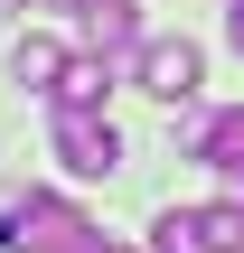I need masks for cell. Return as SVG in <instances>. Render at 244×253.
I'll return each instance as SVG.
<instances>
[{"instance_id":"cell-10","label":"cell","mask_w":244,"mask_h":253,"mask_svg":"<svg viewBox=\"0 0 244 253\" xmlns=\"http://www.w3.org/2000/svg\"><path fill=\"white\" fill-rule=\"evenodd\" d=\"M38 9H85V0H38Z\"/></svg>"},{"instance_id":"cell-4","label":"cell","mask_w":244,"mask_h":253,"mask_svg":"<svg viewBox=\"0 0 244 253\" xmlns=\"http://www.w3.org/2000/svg\"><path fill=\"white\" fill-rule=\"evenodd\" d=\"M179 141L226 178V188H244V103H216V113H188L179 122Z\"/></svg>"},{"instance_id":"cell-9","label":"cell","mask_w":244,"mask_h":253,"mask_svg":"<svg viewBox=\"0 0 244 253\" xmlns=\"http://www.w3.org/2000/svg\"><path fill=\"white\" fill-rule=\"evenodd\" d=\"M85 253H132V244H103V235H94V244H85Z\"/></svg>"},{"instance_id":"cell-2","label":"cell","mask_w":244,"mask_h":253,"mask_svg":"<svg viewBox=\"0 0 244 253\" xmlns=\"http://www.w3.org/2000/svg\"><path fill=\"white\" fill-rule=\"evenodd\" d=\"M47 150H56L66 178H113V169H122V131H113L103 113H56Z\"/></svg>"},{"instance_id":"cell-3","label":"cell","mask_w":244,"mask_h":253,"mask_svg":"<svg viewBox=\"0 0 244 253\" xmlns=\"http://www.w3.org/2000/svg\"><path fill=\"white\" fill-rule=\"evenodd\" d=\"M197 75H207V56H197L188 38H141V56H132V84L160 94V103H188Z\"/></svg>"},{"instance_id":"cell-1","label":"cell","mask_w":244,"mask_h":253,"mask_svg":"<svg viewBox=\"0 0 244 253\" xmlns=\"http://www.w3.org/2000/svg\"><path fill=\"white\" fill-rule=\"evenodd\" d=\"M94 225L66 207V197H0V253H85Z\"/></svg>"},{"instance_id":"cell-7","label":"cell","mask_w":244,"mask_h":253,"mask_svg":"<svg viewBox=\"0 0 244 253\" xmlns=\"http://www.w3.org/2000/svg\"><path fill=\"white\" fill-rule=\"evenodd\" d=\"M9 75H19V84H38V94H47V84H56V75H66V47H56V38H19V47H9Z\"/></svg>"},{"instance_id":"cell-6","label":"cell","mask_w":244,"mask_h":253,"mask_svg":"<svg viewBox=\"0 0 244 253\" xmlns=\"http://www.w3.org/2000/svg\"><path fill=\"white\" fill-rule=\"evenodd\" d=\"M85 38H94V56H113V66L132 75V56H141V19H132V0H85Z\"/></svg>"},{"instance_id":"cell-5","label":"cell","mask_w":244,"mask_h":253,"mask_svg":"<svg viewBox=\"0 0 244 253\" xmlns=\"http://www.w3.org/2000/svg\"><path fill=\"white\" fill-rule=\"evenodd\" d=\"M113 75H122V66L85 47V56H66V75L47 84V103H56V113H103V94H113Z\"/></svg>"},{"instance_id":"cell-8","label":"cell","mask_w":244,"mask_h":253,"mask_svg":"<svg viewBox=\"0 0 244 253\" xmlns=\"http://www.w3.org/2000/svg\"><path fill=\"white\" fill-rule=\"evenodd\" d=\"M226 38H235V56H244V0H226Z\"/></svg>"}]
</instances>
